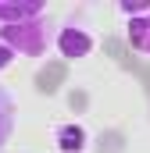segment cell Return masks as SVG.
Instances as JSON below:
<instances>
[{
    "instance_id": "cell-1",
    "label": "cell",
    "mask_w": 150,
    "mask_h": 153,
    "mask_svg": "<svg viewBox=\"0 0 150 153\" xmlns=\"http://www.w3.org/2000/svg\"><path fill=\"white\" fill-rule=\"evenodd\" d=\"M0 39L14 50V57H39L46 50V22H25V25H0Z\"/></svg>"
},
{
    "instance_id": "cell-3",
    "label": "cell",
    "mask_w": 150,
    "mask_h": 153,
    "mask_svg": "<svg viewBox=\"0 0 150 153\" xmlns=\"http://www.w3.org/2000/svg\"><path fill=\"white\" fill-rule=\"evenodd\" d=\"M43 14H46V7L39 0H22V4L0 0V25H25V22H39Z\"/></svg>"
},
{
    "instance_id": "cell-7",
    "label": "cell",
    "mask_w": 150,
    "mask_h": 153,
    "mask_svg": "<svg viewBox=\"0 0 150 153\" xmlns=\"http://www.w3.org/2000/svg\"><path fill=\"white\" fill-rule=\"evenodd\" d=\"M118 11H122L125 18H143V14H150V0H147V4H129V0H122Z\"/></svg>"
},
{
    "instance_id": "cell-2",
    "label": "cell",
    "mask_w": 150,
    "mask_h": 153,
    "mask_svg": "<svg viewBox=\"0 0 150 153\" xmlns=\"http://www.w3.org/2000/svg\"><path fill=\"white\" fill-rule=\"evenodd\" d=\"M57 50H61V57H68V61L89 57V50H93V36H89L86 29H79V25H68V29L57 32Z\"/></svg>"
},
{
    "instance_id": "cell-8",
    "label": "cell",
    "mask_w": 150,
    "mask_h": 153,
    "mask_svg": "<svg viewBox=\"0 0 150 153\" xmlns=\"http://www.w3.org/2000/svg\"><path fill=\"white\" fill-rule=\"evenodd\" d=\"M11 61H14V50H11V46H7V43L0 39V71H4V68H7Z\"/></svg>"
},
{
    "instance_id": "cell-4",
    "label": "cell",
    "mask_w": 150,
    "mask_h": 153,
    "mask_svg": "<svg viewBox=\"0 0 150 153\" xmlns=\"http://www.w3.org/2000/svg\"><path fill=\"white\" fill-rule=\"evenodd\" d=\"M129 46H132L136 53L150 57V14L132 18V22H129Z\"/></svg>"
},
{
    "instance_id": "cell-5",
    "label": "cell",
    "mask_w": 150,
    "mask_h": 153,
    "mask_svg": "<svg viewBox=\"0 0 150 153\" xmlns=\"http://www.w3.org/2000/svg\"><path fill=\"white\" fill-rule=\"evenodd\" d=\"M14 117H18L14 100H11V93L0 85V146H7V139L14 135Z\"/></svg>"
},
{
    "instance_id": "cell-6",
    "label": "cell",
    "mask_w": 150,
    "mask_h": 153,
    "mask_svg": "<svg viewBox=\"0 0 150 153\" xmlns=\"http://www.w3.org/2000/svg\"><path fill=\"white\" fill-rule=\"evenodd\" d=\"M57 139H61V150L64 153H79L86 146V132H82L79 125H64V128L57 132Z\"/></svg>"
}]
</instances>
